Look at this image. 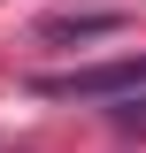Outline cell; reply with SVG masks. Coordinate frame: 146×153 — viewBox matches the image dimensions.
<instances>
[{"mask_svg":"<svg viewBox=\"0 0 146 153\" xmlns=\"http://www.w3.org/2000/svg\"><path fill=\"white\" fill-rule=\"evenodd\" d=\"M38 100H146V54H115L92 69H46L31 76Z\"/></svg>","mask_w":146,"mask_h":153,"instance_id":"6da1fadb","label":"cell"},{"mask_svg":"<svg viewBox=\"0 0 146 153\" xmlns=\"http://www.w3.org/2000/svg\"><path fill=\"white\" fill-rule=\"evenodd\" d=\"M123 31V8H54L38 16V38H108Z\"/></svg>","mask_w":146,"mask_h":153,"instance_id":"7a4b0ae2","label":"cell"}]
</instances>
